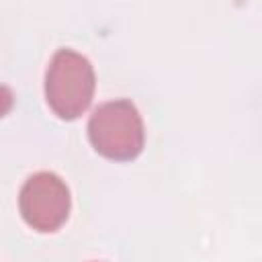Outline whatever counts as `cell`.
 I'll return each instance as SVG.
<instances>
[{
  "mask_svg": "<svg viewBox=\"0 0 262 262\" xmlns=\"http://www.w3.org/2000/svg\"><path fill=\"white\" fill-rule=\"evenodd\" d=\"M94 84V70L88 57L61 47L53 53L45 72L47 104L57 117L76 119L90 106Z\"/></svg>",
  "mask_w": 262,
  "mask_h": 262,
  "instance_id": "6da1fadb",
  "label": "cell"
},
{
  "mask_svg": "<svg viewBox=\"0 0 262 262\" xmlns=\"http://www.w3.org/2000/svg\"><path fill=\"white\" fill-rule=\"evenodd\" d=\"M88 139L104 158L125 162L133 160L143 147V121L135 104L117 98L98 104L88 121Z\"/></svg>",
  "mask_w": 262,
  "mask_h": 262,
  "instance_id": "7a4b0ae2",
  "label": "cell"
},
{
  "mask_svg": "<svg viewBox=\"0 0 262 262\" xmlns=\"http://www.w3.org/2000/svg\"><path fill=\"white\" fill-rule=\"evenodd\" d=\"M23 219L37 231H55L70 213V190L55 172H35L18 194Z\"/></svg>",
  "mask_w": 262,
  "mask_h": 262,
  "instance_id": "3957f363",
  "label": "cell"
},
{
  "mask_svg": "<svg viewBox=\"0 0 262 262\" xmlns=\"http://www.w3.org/2000/svg\"><path fill=\"white\" fill-rule=\"evenodd\" d=\"M12 102H14V94H12V90H10L8 86L0 84V119L10 111Z\"/></svg>",
  "mask_w": 262,
  "mask_h": 262,
  "instance_id": "277c9868",
  "label": "cell"
}]
</instances>
